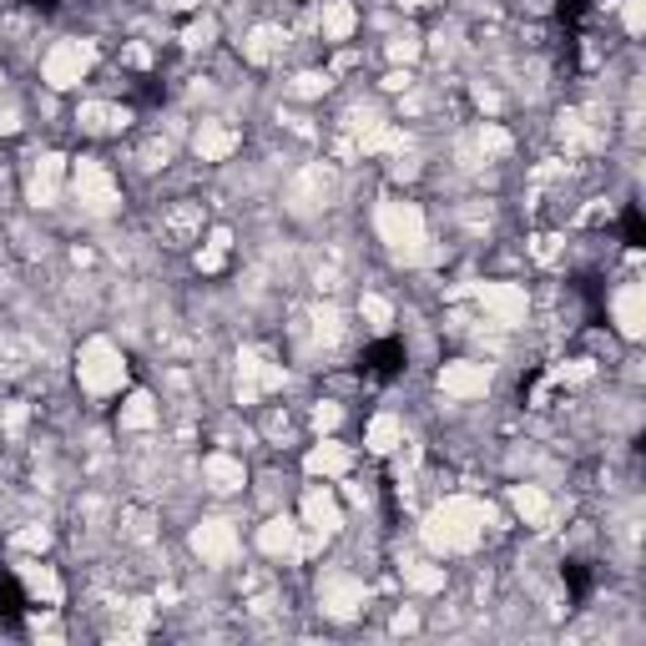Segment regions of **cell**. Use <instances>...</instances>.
Wrapping results in <instances>:
<instances>
[{"label":"cell","instance_id":"cell-1","mask_svg":"<svg viewBox=\"0 0 646 646\" xmlns=\"http://www.w3.org/2000/svg\"><path fill=\"white\" fill-rule=\"evenodd\" d=\"M111 379H121V364L111 359V349H101V344H97V349H91V369H87V384H91V389H107Z\"/></svg>","mask_w":646,"mask_h":646}]
</instances>
